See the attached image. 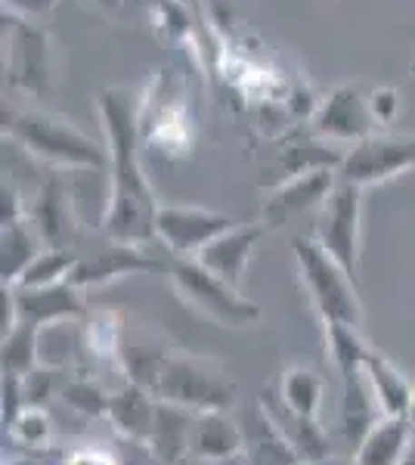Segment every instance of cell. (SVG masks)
<instances>
[{
    "label": "cell",
    "instance_id": "cell-17",
    "mask_svg": "<svg viewBox=\"0 0 415 465\" xmlns=\"http://www.w3.org/2000/svg\"><path fill=\"white\" fill-rule=\"evenodd\" d=\"M261 407L270 416V422L276 425V431L282 434L289 444L298 450L301 462L316 465L322 460H329V434L322 431L320 419L313 416H301L285 407L282 401L276 397V391H267L261 397Z\"/></svg>",
    "mask_w": 415,
    "mask_h": 465
},
{
    "label": "cell",
    "instance_id": "cell-26",
    "mask_svg": "<svg viewBox=\"0 0 415 465\" xmlns=\"http://www.w3.org/2000/svg\"><path fill=\"white\" fill-rule=\"evenodd\" d=\"M344 397H341V434L344 440L357 450L360 440L366 438L369 429L381 419V410L372 397V388L366 381V372L353 379H344Z\"/></svg>",
    "mask_w": 415,
    "mask_h": 465
},
{
    "label": "cell",
    "instance_id": "cell-24",
    "mask_svg": "<svg viewBox=\"0 0 415 465\" xmlns=\"http://www.w3.org/2000/svg\"><path fill=\"white\" fill-rule=\"evenodd\" d=\"M171 354H173V351L168 348V344L155 341V335L131 332V329H124L118 370L124 372L127 381H137V385H143V388H149V391H153Z\"/></svg>",
    "mask_w": 415,
    "mask_h": 465
},
{
    "label": "cell",
    "instance_id": "cell-13",
    "mask_svg": "<svg viewBox=\"0 0 415 465\" xmlns=\"http://www.w3.org/2000/svg\"><path fill=\"white\" fill-rule=\"evenodd\" d=\"M164 261L146 254L143 245H127V242H115V239L103 236L100 245H90V249L78 252V261H74V270L69 280L78 289H96L105 286V282H115L122 276H133V273H153V270H162Z\"/></svg>",
    "mask_w": 415,
    "mask_h": 465
},
{
    "label": "cell",
    "instance_id": "cell-43",
    "mask_svg": "<svg viewBox=\"0 0 415 465\" xmlns=\"http://www.w3.org/2000/svg\"><path fill=\"white\" fill-rule=\"evenodd\" d=\"M410 74H412V78H415V56H412V63H410Z\"/></svg>",
    "mask_w": 415,
    "mask_h": 465
},
{
    "label": "cell",
    "instance_id": "cell-28",
    "mask_svg": "<svg viewBox=\"0 0 415 465\" xmlns=\"http://www.w3.org/2000/svg\"><path fill=\"white\" fill-rule=\"evenodd\" d=\"M276 397L289 410L301 412V416L320 419L322 397H326V381H322L320 372L307 370V366H291V370H285L282 376H279Z\"/></svg>",
    "mask_w": 415,
    "mask_h": 465
},
{
    "label": "cell",
    "instance_id": "cell-35",
    "mask_svg": "<svg viewBox=\"0 0 415 465\" xmlns=\"http://www.w3.org/2000/svg\"><path fill=\"white\" fill-rule=\"evenodd\" d=\"M25 217H28L25 193L10 177H4V186H0V227H10V223H19Z\"/></svg>",
    "mask_w": 415,
    "mask_h": 465
},
{
    "label": "cell",
    "instance_id": "cell-3",
    "mask_svg": "<svg viewBox=\"0 0 415 465\" xmlns=\"http://www.w3.org/2000/svg\"><path fill=\"white\" fill-rule=\"evenodd\" d=\"M4 78L19 100H47L59 81V47L44 22L4 10Z\"/></svg>",
    "mask_w": 415,
    "mask_h": 465
},
{
    "label": "cell",
    "instance_id": "cell-22",
    "mask_svg": "<svg viewBox=\"0 0 415 465\" xmlns=\"http://www.w3.org/2000/svg\"><path fill=\"white\" fill-rule=\"evenodd\" d=\"M410 416H381L379 422L369 429V434L353 450V462L357 465H400L403 450L412 438Z\"/></svg>",
    "mask_w": 415,
    "mask_h": 465
},
{
    "label": "cell",
    "instance_id": "cell-44",
    "mask_svg": "<svg viewBox=\"0 0 415 465\" xmlns=\"http://www.w3.org/2000/svg\"><path fill=\"white\" fill-rule=\"evenodd\" d=\"M301 465H307V462H301Z\"/></svg>",
    "mask_w": 415,
    "mask_h": 465
},
{
    "label": "cell",
    "instance_id": "cell-27",
    "mask_svg": "<svg viewBox=\"0 0 415 465\" xmlns=\"http://www.w3.org/2000/svg\"><path fill=\"white\" fill-rule=\"evenodd\" d=\"M322 332H326V354L341 381L360 376L369 354H372V344L363 339L360 326H351V322H322Z\"/></svg>",
    "mask_w": 415,
    "mask_h": 465
},
{
    "label": "cell",
    "instance_id": "cell-6",
    "mask_svg": "<svg viewBox=\"0 0 415 465\" xmlns=\"http://www.w3.org/2000/svg\"><path fill=\"white\" fill-rule=\"evenodd\" d=\"M164 270L171 276V286L186 307H193L199 317L223 329H248L263 317V307L242 295V289L221 280L217 273L202 264L199 258H173L168 254Z\"/></svg>",
    "mask_w": 415,
    "mask_h": 465
},
{
    "label": "cell",
    "instance_id": "cell-19",
    "mask_svg": "<svg viewBox=\"0 0 415 465\" xmlns=\"http://www.w3.org/2000/svg\"><path fill=\"white\" fill-rule=\"evenodd\" d=\"M158 416V397L149 388L137 385V381H124L118 391L109 397V422L115 425L118 434H124L127 440H137L146 444L149 434H153Z\"/></svg>",
    "mask_w": 415,
    "mask_h": 465
},
{
    "label": "cell",
    "instance_id": "cell-11",
    "mask_svg": "<svg viewBox=\"0 0 415 465\" xmlns=\"http://www.w3.org/2000/svg\"><path fill=\"white\" fill-rule=\"evenodd\" d=\"M338 183V168H313L304 174L285 177L267 186V199L261 205L258 223L263 230H285L307 214H316Z\"/></svg>",
    "mask_w": 415,
    "mask_h": 465
},
{
    "label": "cell",
    "instance_id": "cell-36",
    "mask_svg": "<svg viewBox=\"0 0 415 465\" xmlns=\"http://www.w3.org/2000/svg\"><path fill=\"white\" fill-rule=\"evenodd\" d=\"M56 6H59V0H4L6 13H16V16H25L35 22H44Z\"/></svg>",
    "mask_w": 415,
    "mask_h": 465
},
{
    "label": "cell",
    "instance_id": "cell-16",
    "mask_svg": "<svg viewBox=\"0 0 415 465\" xmlns=\"http://www.w3.org/2000/svg\"><path fill=\"white\" fill-rule=\"evenodd\" d=\"M263 232L267 230H263L261 223L239 221L236 227L221 232L214 242H208L205 249H202L199 261L211 270V273H217L221 280L242 289L248 264H252V254H254V249H258Z\"/></svg>",
    "mask_w": 415,
    "mask_h": 465
},
{
    "label": "cell",
    "instance_id": "cell-42",
    "mask_svg": "<svg viewBox=\"0 0 415 465\" xmlns=\"http://www.w3.org/2000/svg\"><path fill=\"white\" fill-rule=\"evenodd\" d=\"M410 422H412V429H415V394H412V407H410Z\"/></svg>",
    "mask_w": 415,
    "mask_h": 465
},
{
    "label": "cell",
    "instance_id": "cell-8",
    "mask_svg": "<svg viewBox=\"0 0 415 465\" xmlns=\"http://www.w3.org/2000/svg\"><path fill=\"white\" fill-rule=\"evenodd\" d=\"M363 199L366 190L338 177L329 199L316 212L313 239L341 264L347 273L357 276L360 245H363Z\"/></svg>",
    "mask_w": 415,
    "mask_h": 465
},
{
    "label": "cell",
    "instance_id": "cell-41",
    "mask_svg": "<svg viewBox=\"0 0 415 465\" xmlns=\"http://www.w3.org/2000/svg\"><path fill=\"white\" fill-rule=\"evenodd\" d=\"M6 465H35V462H32V460H10Z\"/></svg>",
    "mask_w": 415,
    "mask_h": 465
},
{
    "label": "cell",
    "instance_id": "cell-10",
    "mask_svg": "<svg viewBox=\"0 0 415 465\" xmlns=\"http://www.w3.org/2000/svg\"><path fill=\"white\" fill-rule=\"evenodd\" d=\"M307 127L316 137L329 140L335 146H353L379 131L369 106V87L363 84H338L329 94L320 96L313 115L307 118Z\"/></svg>",
    "mask_w": 415,
    "mask_h": 465
},
{
    "label": "cell",
    "instance_id": "cell-18",
    "mask_svg": "<svg viewBox=\"0 0 415 465\" xmlns=\"http://www.w3.org/2000/svg\"><path fill=\"white\" fill-rule=\"evenodd\" d=\"M245 438L242 425L232 422L226 410L195 412L193 438H190V456L205 462H230L242 453Z\"/></svg>",
    "mask_w": 415,
    "mask_h": 465
},
{
    "label": "cell",
    "instance_id": "cell-2",
    "mask_svg": "<svg viewBox=\"0 0 415 465\" xmlns=\"http://www.w3.org/2000/svg\"><path fill=\"white\" fill-rule=\"evenodd\" d=\"M4 140L28 153L47 171H105L109 164L105 143L37 103L4 106Z\"/></svg>",
    "mask_w": 415,
    "mask_h": 465
},
{
    "label": "cell",
    "instance_id": "cell-23",
    "mask_svg": "<svg viewBox=\"0 0 415 465\" xmlns=\"http://www.w3.org/2000/svg\"><path fill=\"white\" fill-rule=\"evenodd\" d=\"M363 372H366V381H369V388H372V397H375V403H379L381 416H410L415 385L388 357L372 348Z\"/></svg>",
    "mask_w": 415,
    "mask_h": 465
},
{
    "label": "cell",
    "instance_id": "cell-40",
    "mask_svg": "<svg viewBox=\"0 0 415 465\" xmlns=\"http://www.w3.org/2000/svg\"><path fill=\"white\" fill-rule=\"evenodd\" d=\"M316 465H357V462H335V460H322V462H316Z\"/></svg>",
    "mask_w": 415,
    "mask_h": 465
},
{
    "label": "cell",
    "instance_id": "cell-29",
    "mask_svg": "<svg viewBox=\"0 0 415 465\" xmlns=\"http://www.w3.org/2000/svg\"><path fill=\"white\" fill-rule=\"evenodd\" d=\"M81 329H84V351H87V354L96 357L100 363L118 366L124 329H127L122 313H115V311H87Z\"/></svg>",
    "mask_w": 415,
    "mask_h": 465
},
{
    "label": "cell",
    "instance_id": "cell-7",
    "mask_svg": "<svg viewBox=\"0 0 415 465\" xmlns=\"http://www.w3.org/2000/svg\"><path fill=\"white\" fill-rule=\"evenodd\" d=\"M153 394L164 403H177L193 412L230 410L236 401V385L223 376L214 360L193 354H171L158 376Z\"/></svg>",
    "mask_w": 415,
    "mask_h": 465
},
{
    "label": "cell",
    "instance_id": "cell-20",
    "mask_svg": "<svg viewBox=\"0 0 415 465\" xmlns=\"http://www.w3.org/2000/svg\"><path fill=\"white\" fill-rule=\"evenodd\" d=\"M195 412L177 403L158 401V416L149 434L146 447L153 450V456L162 465H177L190 456V438H193Z\"/></svg>",
    "mask_w": 415,
    "mask_h": 465
},
{
    "label": "cell",
    "instance_id": "cell-21",
    "mask_svg": "<svg viewBox=\"0 0 415 465\" xmlns=\"http://www.w3.org/2000/svg\"><path fill=\"white\" fill-rule=\"evenodd\" d=\"M242 453L248 465H301L298 450L276 431V425L270 422L261 403L254 410H248V425H242Z\"/></svg>",
    "mask_w": 415,
    "mask_h": 465
},
{
    "label": "cell",
    "instance_id": "cell-15",
    "mask_svg": "<svg viewBox=\"0 0 415 465\" xmlns=\"http://www.w3.org/2000/svg\"><path fill=\"white\" fill-rule=\"evenodd\" d=\"M13 295H16L19 322L37 329L87 317L84 289H78L72 280L53 282V286H13Z\"/></svg>",
    "mask_w": 415,
    "mask_h": 465
},
{
    "label": "cell",
    "instance_id": "cell-12",
    "mask_svg": "<svg viewBox=\"0 0 415 465\" xmlns=\"http://www.w3.org/2000/svg\"><path fill=\"white\" fill-rule=\"evenodd\" d=\"M239 217L211 212L199 205H162L155 221V239L173 258H199L208 242L236 227Z\"/></svg>",
    "mask_w": 415,
    "mask_h": 465
},
{
    "label": "cell",
    "instance_id": "cell-32",
    "mask_svg": "<svg viewBox=\"0 0 415 465\" xmlns=\"http://www.w3.org/2000/svg\"><path fill=\"white\" fill-rule=\"evenodd\" d=\"M65 403H69L72 410H78L81 416H90V419H100V416H109V391L105 388L96 385L94 379H72L63 385V391H59Z\"/></svg>",
    "mask_w": 415,
    "mask_h": 465
},
{
    "label": "cell",
    "instance_id": "cell-14",
    "mask_svg": "<svg viewBox=\"0 0 415 465\" xmlns=\"http://www.w3.org/2000/svg\"><path fill=\"white\" fill-rule=\"evenodd\" d=\"M28 221L41 232L44 245H53V249H74L78 245L81 223L63 171H47V177L37 183L35 196L28 199Z\"/></svg>",
    "mask_w": 415,
    "mask_h": 465
},
{
    "label": "cell",
    "instance_id": "cell-31",
    "mask_svg": "<svg viewBox=\"0 0 415 465\" xmlns=\"http://www.w3.org/2000/svg\"><path fill=\"white\" fill-rule=\"evenodd\" d=\"M74 261H78V252L74 249H53V245H47V249L37 252V258L25 267V273H22V280L16 286H53V282L69 280Z\"/></svg>",
    "mask_w": 415,
    "mask_h": 465
},
{
    "label": "cell",
    "instance_id": "cell-33",
    "mask_svg": "<svg viewBox=\"0 0 415 465\" xmlns=\"http://www.w3.org/2000/svg\"><path fill=\"white\" fill-rule=\"evenodd\" d=\"M10 434L25 447H47L53 434L50 416L44 412V407H25L10 422Z\"/></svg>",
    "mask_w": 415,
    "mask_h": 465
},
{
    "label": "cell",
    "instance_id": "cell-30",
    "mask_svg": "<svg viewBox=\"0 0 415 465\" xmlns=\"http://www.w3.org/2000/svg\"><path fill=\"white\" fill-rule=\"evenodd\" d=\"M4 372L13 376H28L35 366H41V354H37V326L28 322H16L10 332L4 335Z\"/></svg>",
    "mask_w": 415,
    "mask_h": 465
},
{
    "label": "cell",
    "instance_id": "cell-1",
    "mask_svg": "<svg viewBox=\"0 0 415 465\" xmlns=\"http://www.w3.org/2000/svg\"><path fill=\"white\" fill-rule=\"evenodd\" d=\"M96 115L103 127V143L109 153V202H105L96 232L127 245H153L158 199L143 168V134L137 115V90L124 84L103 87L96 94Z\"/></svg>",
    "mask_w": 415,
    "mask_h": 465
},
{
    "label": "cell",
    "instance_id": "cell-37",
    "mask_svg": "<svg viewBox=\"0 0 415 465\" xmlns=\"http://www.w3.org/2000/svg\"><path fill=\"white\" fill-rule=\"evenodd\" d=\"M65 465H118L109 453L103 450H74Z\"/></svg>",
    "mask_w": 415,
    "mask_h": 465
},
{
    "label": "cell",
    "instance_id": "cell-25",
    "mask_svg": "<svg viewBox=\"0 0 415 465\" xmlns=\"http://www.w3.org/2000/svg\"><path fill=\"white\" fill-rule=\"evenodd\" d=\"M41 249H47V245H44L41 232L35 230L28 217L19 223H10V227H0V276H4V286H16Z\"/></svg>",
    "mask_w": 415,
    "mask_h": 465
},
{
    "label": "cell",
    "instance_id": "cell-9",
    "mask_svg": "<svg viewBox=\"0 0 415 465\" xmlns=\"http://www.w3.org/2000/svg\"><path fill=\"white\" fill-rule=\"evenodd\" d=\"M415 171V134L400 131H375L366 140L344 149V159L338 164V177L347 183L381 186L390 180L412 174Z\"/></svg>",
    "mask_w": 415,
    "mask_h": 465
},
{
    "label": "cell",
    "instance_id": "cell-34",
    "mask_svg": "<svg viewBox=\"0 0 415 465\" xmlns=\"http://www.w3.org/2000/svg\"><path fill=\"white\" fill-rule=\"evenodd\" d=\"M369 106H372L375 124L379 131H388L390 124H397L400 112H403V96L397 87H369Z\"/></svg>",
    "mask_w": 415,
    "mask_h": 465
},
{
    "label": "cell",
    "instance_id": "cell-5",
    "mask_svg": "<svg viewBox=\"0 0 415 465\" xmlns=\"http://www.w3.org/2000/svg\"><path fill=\"white\" fill-rule=\"evenodd\" d=\"M294 270L301 289L322 322H363V298L357 292V276H351L331 254L311 236L291 239Z\"/></svg>",
    "mask_w": 415,
    "mask_h": 465
},
{
    "label": "cell",
    "instance_id": "cell-39",
    "mask_svg": "<svg viewBox=\"0 0 415 465\" xmlns=\"http://www.w3.org/2000/svg\"><path fill=\"white\" fill-rule=\"evenodd\" d=\"M400 465H415V431H412L410 444H406V450H403V460H400Z\"/></svg>",
    "mask_w": 415,
    "mask_h": 465
},
{
    "label": "cell",
    "instance_id": "cell-38",
    "mask_svg": "<svg viewBox=\"0 0 415 465\" xmlns=\"http://www.w3.org/2000/svg\"><path fill=\"white\" fill-rule=\"evenodd\" d=\"M90 4H94L96 10H103V13H122L131 0H90Z\"/></svg>",
    "mask_w": 415,
    "mask_h": 465
},
{
    "label": "cell",
    "instance_id": "cell-4",
    "mask_svg": "<svg viewBox=\"0 0 415 465\" xmlns=\"http://www.w3.org/2000/svg\"><path fill=\"white\" fill-rule=\"evenodd\" d=\"M137 115L143 143L173 162L190 159L199 143V124H195L177 74L168 69L149 74L146 84L137 90Z\"/></svg>",
    "mask_w": 415,
    "mask_h": 465
}]
</instances>
